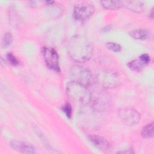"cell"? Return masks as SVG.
<instances>
[{
	"label": "cell",
	"mask_w": 154,
	"mask_h": 154,
	"mask_svg": "<svg viewBox=\"0 0 154 154\" xmlns=\"http://www.w3.org/2000/svg\"><path fill=\"white\" fill-rule=\"evenodd\" d=\"M66 48L69 56L76 62L87 61L93 55L92 43L83 35H76L70 37L67 42Z\"/></svg>",
	"instance_id": "6da1fadb"
},
{
	"label": "cell",
	"mask_w": 154,
	"mask_h": 154,
	"mask_svg": "<svg viewBox=\"0 0 154 154\" xmlns=\"http://www.w3.org/2000/svg\"><path fill=\"white\" fill-rule=\"evenodd\" d=\"M66 91L69 99L76 105L85 106L91 101V93L87 87L76 81L67 84Z\"/></svg>",
	"instance_id": "7a4b0ae2"
},
{
	"label": "cell",
	"mask_w": 154,
	"mask_h": 154,
	"mask_svg": "<svg viewBox=\"0 0 154 154\" xmlns=\"http://www.w3.org/2000/svg\"><path fill=\"white\" fill-rule=\"evenodd\" d=\"M73 81H76L88 87L93 83V77L91 72L86 68L80 66H73L70 70Z\"/></svg>",
	"instance_id": "3957f363"
},
{
	"label": "cell",
	"mask_w": 154,
	"mask_h": 154,
	"mask_svg": "<svg viewBox=\"0 0 154 154\" xmlns=\"http://www.w3.org/2000/svg\"><path fill=\"white\" fill-rule=\"evenodd\" d=\"M95 11L94 5L89 2H81L75 5L73 16L79 21H85L91 17Z\"/></svg>",
	"instance_id": "277c9868"
},
{
	"label": "cell",
	"mask_w": 154,
	"mask_h": 154,
	"mask_svg": "<svg viewBox=\"0 0 154 154\" xmlns=\"http://www.w3.org/2000/svg\"><path fill=\"white\" fill-rule=\"evenodd\" d=\"M118 115L120 120L128 126L135 125L140 120V114L135 109L130 108L120 109Z\"/></svg>",
	"instance_id": "5b68a950"
},
{
	"label": "cell",
	"mask_w": 154,
	"mask_h": 154,
	"mask_svg": "<svg viewBox=\"0 0 154 154\" xmlns=\"http://www.w3.org/2000/svg\"><path fill=\"white\" fill-rule=\"evenodd\" d=\"M43 55L46 66L51 70L60 72L59 58L57 51L52 48L45 47L43 48Z\"/></svg>",
	"instance_id": "8992f818"
},
{
	"label": "cell",
	"mask_w": 154,
	"mask_h": 154,
	"mask_svg": "<svg viewBox=\"0 0 154 154\" xmlns=\"http://www.w3.org/2000/svg\"><path fill=\"white\" fill-rule=\"evenodd\" d=\"M99 82L106 88L116 87L120 83V78L115 72L105 70L99 74L98 76Z\"/></svg>",
	"instance_id": "52a82bcc"
},
{
	"label": "cell",
	"mask_w": 154,
	"mask_h": 154,
	"mask_svg": "<svg viewBox=\"0 0 154 154\" xmlns=\"http://www.w3.org/2000/svg\"><path fill=\"white\" fill-rule=\"evenodd\" d=\"M111 97L106 93L101 92L94 97L93 100V107L97 111L106 109L111 105Z\"/></svg>",
	"instance_id": "ba28073f"
},
{
	"label": "cell",
	"mask_w": 154,
	"mask_h": 154,
	"mask_svg": "<svg viewBox=\"0 0 154 154\" xmlns=\"http://www.w3.org/2000/svg\"><path fill=\"white\" fill-rule=\"evenodd\" d=\"M88 138L95 147L103 152L109 151L112 148L111 143L102 136L92 134L89 135Z\"/></svg>",
	"instance_id": "9c48e42d"
},
{
	"label": "cell",
	"mask_w": 154,
	"mask_h": 154,
	"mask_svg": "<svg viewBox=\"0 0 154 154\" xmlns=\"http://www.w3.org/2000/svg\"><path fill=\"white\" fill-rule=\"evenodd\" d=\"M10 146L13 149L21 153H34L36 152V149L32 145L25 142L13 140L10 142Z\"/></svg>",
	"instance_id": "30bf717a"
},
{
	"label": "cell",
	"mask_w": 154,
	"mask_h": 154,
	"mask_svg": "<svg viewBox=\"0 0 154 154\" xmlns=\"http://www.w3.org/2000/svg\"><path fill=\"white\" fill-rule=\"evenodd\" d=\"M123 7H126L129 10L135 13H141L144 8L143 2L140 1H122Z\"/></svg>",
	"instance_id": "8fae6325"
},
{
	"label": "cell",
	"mask_w": 154,
	"mask_h": 154,
	"mask_svg": "<svg viewBox=\"0 0 154 154\" xmlns=\"http://www.w3.org/2000/svg\"><path fill=\"white\" fill-rule=\"evenodd\" d=\"M148 64L143 61L140 57L138 59L133 60L129 61L127 66L128 67L131 69L132 70L134 71H140L143 69H144Z\"/></svg>",
	"instance_id": "7c38bea8"
},
{
	"label": "cell",
	"mask_w": 154,
	"mask_h": 154,
	"mask_svg": "<svg viewBox=\"0 0 154 154\" xmlns=\"http://www.w3.org/2000/svg\"><path fill=\"white\" fill-rule=\"evenodd\" d=\"M129 34L132 38L136 40H146L149 36V32L146 29H138L132 30L130 31Z\"/></svg>",
	"instance_id": "4fadbf2b"
},
{
	"label": "cell",
	"mask_w": 154,
	"mask_h": 154,
	"mask_svg": "<svg viewBox=\"0 0 154 154\" xmlns=\"http://www.w3.org/2000/svg\"><path fill=\"white\" fill-rule=\"evenodd\" d=\"M100 4L105 9L112 10L123 7L122 1H101Z\"/></svg>",
	"instance_id": "5bb4252c"
},
{
	"label": "cell",
	"mask_w": 154,
	"mask_h": 154,
	"mask_svg": "<svg viewBox=\"0 0 154 154\" xmlns=\"http://www.w3.org/2000/svg\"><path fill=\"white\" fill-rule=\"evenodd\" d=\"M141 136L144 138H150L153 136V123L152 122L144 126L141 132Z\"/></svg>",
	"instance_id": "9a60e30c"
},
{
	"label": "cell",
	"mask_w": 154,
	"mask_h": 154,
	"mask_svg": "<svg viewBox=\"0 0 154 154\" xmlns=\"http://www.w3.org/2000/svg\"><path fill=\"white\" fill-rule=\"evenodd\" d=\"M13 42V36L10 32H6L4 35L2 40V48H7Z\"/></svg>",
	"instance_id": "2e32d148"
},
{
	"label": "cell",
	"mask_w": 154,
	"mask_h": 154,
	"mask_svg": "<svg viewBox=\"0 0 154 154\" xmlns=\"http://www.w3.org/2000/svg\"><path fill=\"white\" fill-rule=\"evenodd\" d=\"M106 46L109 50L115 52H119L122 50L121 46L115 42H108L106 44Z\"/></svg>",
	"instance_id": "e0dca14e"
},
{
	"label": "cell",
	"mask_w": 154,
	"mask_h": 154,
	"mask_svg": "<svg viewBox=\"0 0 154 154\" xmlns=\"http://www.w3.org/2000/svg\"><path fill=\"white\" fill-rule=\"evenodd\" d=\"M7 58L8 61L14 66H17L19 64V61L16 58V57L11 52H9L7 54Z\"/></svg>",
	"instance_id": "ac0fdd59"
},
{
	"label": "cell",
	"mask_w": 154,
	"mask_h": 154,
	"mask_svg": "<svg viewBox=\"0 0 154 154\" xmlns=\"http://www.w3.org/2000/svg\"><path fill=\"white\" fill-rule=\"evenodd\" d=\"M61 109L63 110V112H64V113L66 114V116L68 118H70L72 117V107L70 106V105H69V103H66L65 105H64L62 108Z\"/></svg>",
	"instance_id": "d6986e66"
},
{
	"label": "cell",
	"mask_w": 154,
	"mask_h": 154,
	"mask_svg": "<svg viewBox=\"0 0 154 154\" xmlns=\"http://www.w3.org/2000/svg\"><path fill=\"white\" fill-rule=\"evenodd\" d=\"M150 17H151V18H152L153 17V9L152 8V10H151V11H150Z\"/></svg>",
	"instance_id": "ffe728a7"
}]
</instances>
